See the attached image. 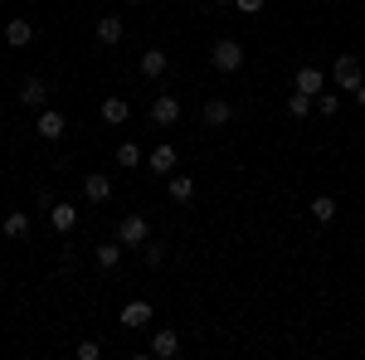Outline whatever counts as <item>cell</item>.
Instances as JSON below:
<instances>
[{
    "label": "cell",
    "instance_id": "obj_3",
    "mask_svg": "<svg viewBox=\"0 0 365 360\" xmlns=\"http://www.w3.org/2000/svg\"><path fill=\"white\" fill-rule=\"evenodd\" d=\"M331 78H336V88H351L365 83V68H361V54H336V63H331Z\"/></svg>",
    "mask_w": 365,
    "mask_h": 360
},
{
    "label": "cell",
    "instance_id": "obj_22",
    "mask_svg": "<svg viewBox=\"0 0 365 360\" xmlns=\"http://www.w3.org/2000/svg\"><path fill=\"white\" fill-rule=\"evenodd\" d=\"M307 210H312V220H317V224H331V220H336V200H331V195H317Z\"/></svg>",
    "mask_w": 365,
    "mask_h": 360
},
{
    "label": "cell",
    "instance_id": "obj_28",
    "mask_svg": "<svg viewBox=\"0 0 365 360\" xmlns=\"http://www.w3.org/2000/svg\"><path fill=\"white\" fill-rule=\"evenodd\" d=\"M351 103H356V108L365 112V83H356V88H351Z\"/></svg>",
    "mask_w": 365,
    "mask_h": 360
},
{
    "label": "cell",
    "instance_id": "obj_21",
    "mask_svg": "<svg viewBox=\"0 0 365 360\" xmlns=\"http://www.w3.org/2000/svg\"><path fill=\"white\" fill-rule=\"evenodd\" d=\"M0 229H5L10 239H25V234H29V215H25V210H10V215L0 220Z\"/></svg>",
    "mask_w": 365,
    "mask_h": 360
},
{
    "label": "cell",
    "instance_id": "obj_13",
    "mask_svg": "<svg viewBox=\"0 0 365 360\" xmlns=\"http://www.w3.org/2000/svg\"><path fill=\"white\" fill-rule=\"evenodd\" d=\"M122 15H98V25H93V34H98V44H108V49H113V44H122Z\"/></svg>",
    "mask_w": 365,
    "mask_h": 360
},
{
    "label": "cell",
    "instance_id": "obj_15",
    "mask_svg": "<svg viewBox=\"0 0 365 360\" xmlns=\"http://www.w3.org/2000/svg\"><path fill=\"white\" fill-rule=\"evenodd\" d=\"M166 190H170L175 205H190V200H195V180H190V175H180V170H170V175H166Z\"/></svg>",
    "mask_w": 365,
    "mask_h": 360
},
{
    "label": "cell",
    "instance_id": "obj_23",
    "mask_svg": "<svg viewBox=\"0 0 365 360\" xmlns=\"http://www.w3.org/2000/svg\"><path fill=\"white\" fill-rule=\"evenodd\" d=\"M141 263H146L151 273H156V268H166V244H156V239H146V244H141Z\"/></svg>",
    "mask_w": 365,
    "mask_h": 360
},
{
    "label": "cell",
    "instance_id": "obj_6",
    "mask_svg": "<svg viewBox=\"0 0 365 360\" xmlns=\"http://www.w3.org/2000/svg\"><path fill=\"white\" fill-rule=\"evenodd\" d=\"M83 200H88V205H108V200H113V175L88 170V175H83Z\"/></svg>",
    "mask_w": 365,
    "mask_h": 360
},
{
    "label": "cell",
    "instance_id": "obj_9",
    "mask_svg": "<svg viewBox=\"0 0 365 360\" xmlns=\"http://www.w3.org/2000/svg\"><path fill=\"white\" fill-rule=\"evenodd\" d=\"M151 317H156V312H151V302H141V297H132V302L122 307V317H117V322H122L127 331H141V326H151Z\"/></svg>",
    "mask_w": 365,
    "mask_h": 360
},
{
    "label": "cell",
    "instance_id": "obj_7",
    "mask_svg": "<svg viewBox=\"0 0 365 360\" xmlns=\"http://www.w3.org/2000/svg\"><path fill=\"white\" fill-rule=\"evenodd\" d=\"M49 93H54V88H49V78L29 73L25 83H20V103H25V108H49Z\"/></svg>",
    "mask_w": 365,
    "mask_h": 360
},
{
    "label": "cell",
    "instance_id": "obj_11",
    "mask_svg": "<svg viewBox=\"0 0 365 360\" xmlns=\"http://www.w3.org/2000/svg\"><path fill=\"white\" fill-rule=\"evenodd\" d=\"M151 356H156V360L180 356V331H175V326H161V331L151 336Z\"/></svg>",
    "mask_w": 365,
    "mask_h": 360
},
{
    "label": "cell",
    "instance_id": "obj_4",
    "mask_svg": "<svg viewBox=\"0 0 365 360\" xmlns=\"http://www.w3.org/2000/svg\"><path fill=\"white\" fill-rule=\"evenodd\" d=\"M117 239H122V249H141V244L151 239V224H146V215H127V220L117 224Z\"/></svg>",
    "mask_w": 365,
    "mask_h": 360
},
{
    "label": "cell",
    "instance_id": "obj_19",
    "mask_svg": "<svg viewBox=\"0 0 365 360\" xmlns=\"http://www.w3.org/2000/svg\"><path fill=\"white\" fill-rule=\"evenodd\" d=\"M127 117H132V103L127 98H103V122L108 127H122Z\"/></svg>",
    "mask_w": 365,
    "mask_h": 360
},
{
    "label": "cell",
    "instance_id": "obj_17",
    "mask_svg": "<svg viewBox=\"0 0 365 360\" xmlns=\"http://www.w3.org/2000/svg\"><path fill=\"white\" fill-rule=\"evenodd\" d=\"M146 166L156 170V175H170V170H175V146H170V141H161V146H151Z\"/></svg>",
    "mask_w": 365,
    "mask_h": 360
},
{
    "label": "cell",
    "instance_id": "obj_10",
    "mask_svg": "<svg viewBox=\"0 0 365 360\" xmlns=\"http://www.w3.org/2000/svg\"><path fill=\"white\" fill-rule=\"evenodd\" d=\"M137 68H141V78H151V83H156V78H166L170 54H166V49H146V54L137 58Z\"/></svg>",
    "mask_w": 365,
    "mask_h": 360
},
{
    "label": "cell",
    "instance_id": "obj_18",
    "mask_svg": "<svg viewBox=\"0 0 365 360\" xmlns=\"http://www.w3.org/2000/svg\"><path fill=\"white\" fill-rule=\"evenodd\" d=\"M93 263H98L103 273H113L117 263H122V239H108V244H98V249H93Z\"/></svg>",
    "mask_w": 365,
    "mask_h": 360
},
{
    "label": "cell",
    "instance_id": "obj_20",
    "mask_svg": "<svg viewBox=\"0 0 365 360\" xmlns=\"http://www.w3.org/2000/svg\"><path fill=\"white\" fill-rule=\"evenodd\" d=\"M113 161H117L122 170H137L141 161H146V156H141V146H137V141H122V146L113 151Z\"/></svg>",
    "mask_w": 365,
    "mask_h": 360
},
{
    "label": "cell",
    "instance_id": "obj_30",
    "mask_svg": "<svg viewBox=\"0 0 365 360\" xmlns=\"http://www.w3.org/2000/svg\"><path fill=\"white\" fill-rule=\"evenodd\" d=\"M127 5H141V0H127Z\"/></svg>",
    "mask_w": 365,
    "mask_h": 360
},
{
    "label": "cell",
    "instance_id": "obj_2",
    "mask_svg": "<svg viewBox=\"0 0 365 360\" xmlns=\"http://www.w3.org/2000/svg\"><path fill=\"white\" fill-rule=\"evenodd\" d=\"M175 122H180V98H175V93H156V98H151V127L166 132Z\"/></svg>",
    "mask_w": 365,
    "mask_h": 360
},
{
    "label": "cell",
    "instance_id": "obj_12",
    "mask_svg": "<svg viewBox=\"0 0 365 360\" xmlns=\"http://www.w3.org/2000/svg\"><path fill=\"white\" fill-rule=\"evenodd\" d=\"M5 44H10V49H29V44H34V25H29L25 15H15V20L5 25Z\"/></svg>",
    "mask_w": 365,
    "mask_h": 360
},
{
    "label": "cell",
    "instance_id": "obj_26",
    "mask_svg": "<svg viewBox=\"0 0 365 360\" xmlns=\"http://www.w3.org/2000/svg\"><path fill=\"white\" fill-rule=\"evenodd\" d=\"M103 356V346L98 341H78V360H98Z\"/></svg>",
    "mask_w": 365,
    "mask_h": 360
},
{
    "label": "cell",
    "instance_id": "obj_31",
    "mask_svg": "<svg viewBox=\"0 0 365 360\" xmlns=\"http://www.w3.org/2000/svg\"><path fill=\"white\" fill-rule=\"evenodd\" d=\"M0 122H5V108H0Z\"/></svg>",
    "mask_w": 365,
    "mask_h": 360
},
{
    "label": "cell",
    "instance_id": "obj_1",
    "mask_svg": "<svg viewBox=\"0 0 365 360\" xmlns=\"http://www.w3.org/2000/svg\"><path fill=\"white\" fill-rule=\"evenodd\" d=\"M210 68H215V73H239V68H244V44H239V39H215V44H210Z\"/></svg>",
    "mask_w": 365,
    "mask_h": 360
},
{
    "label": "cell",
    "instance_id": "obj_29",
    "mask_svg": "<svg viewBox=\"0 0 365 360\" xmlns=\"http://www.w3.org/2000/svg\"><path fill=\"white\" fill-rule=\"evenodd\" d=\"M210 5H229V0H210Z\"/></svg>",
    "mask_w": 365,
    "mask_h": 360
},
{
    "label": "cell",
    "instance_id": "obj_25",
    "mask_svg": "<svg viewBox=\"0 0 365 360\" xmlns=\"http://www.w3.org/2000/svg\"><path fill=\"white\" fill-rule=\"evenodd\" d=\"M317 112H322V117H336L341 98H336V93H317Z\"/></svg>",
    "mask_w": 365,
    "mask_h": 360
},
{
    "label": "cell",
    "instance_id": "obj_14",
    "mask_svg": "<svg viewBox=\"0 0 365 360\" xmlns=\"http://www.w3.org/2000/svg\"><path fill=\"white\" fill-rule=\"evenodd\" d=\"M292 88H297V93H307V98H317V93H327V73H322V68H297V78H292Z\"/></svg>",
    "mask_w": 365,
    "mask_h": 360
},
{
    "label": "cell",
    "instance_id": "obj_5",
    "mask_svg": "<svg viewBox=\"0 0 365 360\" xmlns=\"http://www.w3.org/2000/svg\"><path fill=\"white\" fill-rule=\"evenodd\" d=\"M68 132V117L58 108H39V122H34V137H44V141H58Z\"/></svg>",
    "mask_w": 365,
    "mask_h": 360
},
{
    "label": "cell",
    "instance_id": "obj_24",
    "mask_svg": "<svg viewBox=\"0 0 365 360\" xmlns=\"http://www.w3.org/2000/svg\"><path fill=\"white\" fill-rule=\"evenodd\" d=\"M312 108H317V98H307V93H297V88L287 93V117H307Z\"/></svg>",
    "mask_w": 365,
    "mask_h": 360
},
{
    "label": "cell",
    "instance_id": "obj_16",
    "mask_svg": "<svg viewBox=\"0 0 365 360\" xmlns=\"http://www.w3.org/2000/svg\"><path fill=\"white\" fill-rule=\"evenodd\" d=\"M49 220H54V229H58V234H73V224H78V205L58 200V205H49Z\"/></svg>",
    "mask_w": 365,
    "mask_h": 360
},
{
    "label": "cell",
    "instance_id": "obj_27",
    "mask_svg": "<svg viewBox=\"0 0 365 360\" xmlns=\"http://www.w3.org/2000/svg\"><path fill=\"white\" fill-rule=\"evenodd\" d=\"M234 5H239L244 15H263V5H268V0H234Z\"/></svg>",
    "mask_w": 365,
    "mask_h": 360
},
{
    "label": "cell",
    "instance_id": "obj_8",
    "mask_svg": "<svg viewBox=\"0 0 365 360\" xmlns=\"http://www.w3.org/2000/svg\"><path fill=\"white\" fill-rule=\"evenodd\" d=\"M200 117H205L210 132H220V127L234 122V103H229V98H205V112H200Z\"/></svg>",
    "mask_w": 365,
    "mask_h": 360
}]
</instances>
